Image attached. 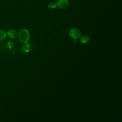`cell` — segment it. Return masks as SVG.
Wrapping results in <instances>:
<instances>
[{
  "instance_id": "1",
  "label": "cell",
  "mask_w": 122,
  "mask_h": 122,
  "mask_svg": "<svg viewBox=\"0 0 122 122\" xmlns=\"http://www.w3.org/2000/svg\"><path fill=\"white\" fill-rule=\"evenodd\" d=\"M30 37L28 30L26 29H21L18 34V38L19 41L23 43H27Z\"/></svg>"
},
{
  "instance_id": "2",
  "label": "cell",
  "mask_w": 122,
  "mask_h": 122,
  "mask_svg": "<svg viewBox=\"0 0 122 122\" xmlns=\"http://www.w3.org/2000/svg\"><path fill=\"white\" fill-rule=\"evenodd\" d=\"M69 36L74 39H78L81 36L80 30L77 28H73L71 29L69 31Z\"/></svg>"
},
{
  "instance_id": "3",
  "label": "cell",
  "mask_w": 122,
  "mask_h": 122,
  "mask_svg": "<svg viewBox=\"0 0 122 122\" xmlns=\"http://www.w3.org/2000/svg\"><path fill=\"white\" fill-rule=\"evenodd\" d=\"M57 6L61 9H65L69 6V2L68 0H58Z\"/></svg>"
},
{
  "instance_id": "4",
  "label": "cell",
  "mask_w": 122,
  "mask_h": 122,
  "mask_svg": "<svg viewBox=\"0 0 122 122\" xmlns=\"http://www.w3.org/2000/svg\"><path fill=\"white\" fill-rule=\"evenodd\" d=\"M8 35L9 37L10 38L14 39L18 36V33L16 30H10L8 32Z\"/></svg>"
},
{
  "instance_id": "5",
  "label": "cell",
  "mask_w": 122,
  "mask_h": 122,
  "mask_svg": "<svg viewBox=\"0 0 122 122\" xmlns=\"http://www.w3.org/2000/svg\"><path fill=\"white\" fill-rule=\"evenodd\" d=\"M90 40V37L87 35H83L81 37L80 41L82 43H87Z\"/></svg>"
},
{
  "instance_id": "6",
  "label": "cell",
  "mask_w": 122,
  "mask_h": 122,
  "mask_svg": "<svg viewBox=\"0 0 122 122\" xmlns=\"http://www.w3.org/2000/svg\"><path fill=\"white\" fill-rule=\"evenodd\" d=\"M30 49V46L28 43H24L22 46V50L24 52H28Z\"/></svg>"
},
{
  "instance_id": "7",
  "label": "cell",
  "mask_w": 122,
  "mask_h": 122,
  "mask_svg": "<svg viewBox=\"0 0 122 122\" xmlns=\"http://www.w3.org/2000/svg\"><path fill=\"white\" fill-rule=\"evenodd\" d=\"M7 36L6 32L2 30H0V41H3L5 39Z\"/></svg>"
},
{
  "instance_id": "8",
  "label": "cell",
  "mask_w": 122,
  "mask_h": 122,
  "mask_svg": "<svg viewBox=\"0 0 122 122\" xmlns=\"http://www.w3.org/2000/svg\"><path fill=\"white\" fill-rule=\"evenodd\" d=\"M57 3L55 2H51L49 4H48V7L51 9H55L57 7Z\"/></svg>"
},
{
  "instance_id": "9",
  "label": "cell",
  "mask_w": 122,
  "mask_h": 122,
  "mask_svg": "<svg viewBox=\"0 0 122 122\" xmlns=\"http://www.w3.org/2000/svg\"><path fill=\"white\" fill-rule=\"evenodd\" d=\"M7 46L9 49H12L14 46V43L13 41L10 40L7 43Z\"/></svg>"
},
{
  "instance_id": "10",
  "label": "cell",
  "mask_w": 122,
  "mask_h": 122,
  "mask_svg": "<svg viewBox=\"0 0 122 122\" xmlns=\"http://www.w3.org/2000/svg\"><path fill=\"white\" fill-rule=\"evenodd\" d=\"M74 43H77V40L76 39H74Z\"/></svg>"
}]
</instances>
